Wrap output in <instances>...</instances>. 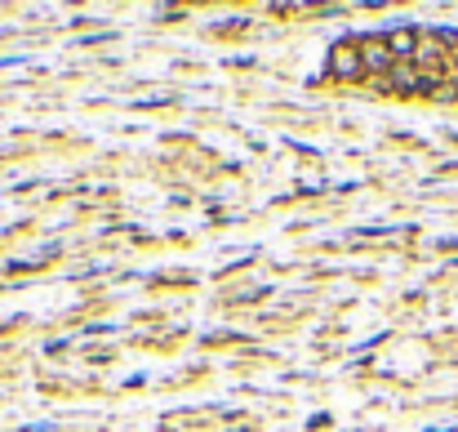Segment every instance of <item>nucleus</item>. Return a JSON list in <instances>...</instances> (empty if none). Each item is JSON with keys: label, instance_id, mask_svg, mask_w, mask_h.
Wrapping results in <instances>:
<instances>
[{"label": "nucleus", "instance_id": "1", "mask_svg": "<svg viewBox=\"0 0 458 432\" xmlns=\"http://www.w3.org/2000/svg\"><path fill=\"white\" fill-rule=\"evenodd\" d=\"M360 63H365V68H374V72L391 68V63H396V54H391L387 36H365V45H360Z\"/></svg>", "mask_w": 458, "mask_h": 432}, {"label": "nucleus", "instance_id": "4", "mask_svg": "<svg viewBox=\"0 0 458 432\" xmlns=\"http://www.w3.org/2000/svg\"><path fill=\"white\" fill-rule=\"evenodd\" d=\"M391 85H396V90H431L436 81H431V76H418L414 68H396V72H391Z\"/></svg>", "mask_w": 458, "mask_h": 432}, {"label": "nucleus", "instance_id": "3", "mask_svg": "<svg viewBox=\"0 0 458 432\" xmlns=\"http://www.w3.org/2000/svg\"><path fill=\"white\" fill-rule=\"evenodd\" d=\"M387 45H391V54H396V59H414V50H418V32H409V28L387 32Z\"/></svg>", "mask_w": 458, "mask_h": 432}, {"label": "nucleus", "instance_id": "2", "mask_svg": "<svg viewBox=\"0 0 458 432\" xmlns=\"http://www.w3.org/2000/svg\"><path fill=\"white\" fill-rule=\"evenodd\" d=\"M360 54L351 50V45H334V54H329V72L338 76V81H351V76H360Z\"/></svg>", "mask_w": 458, "mask_h": 432}]
</instances>
